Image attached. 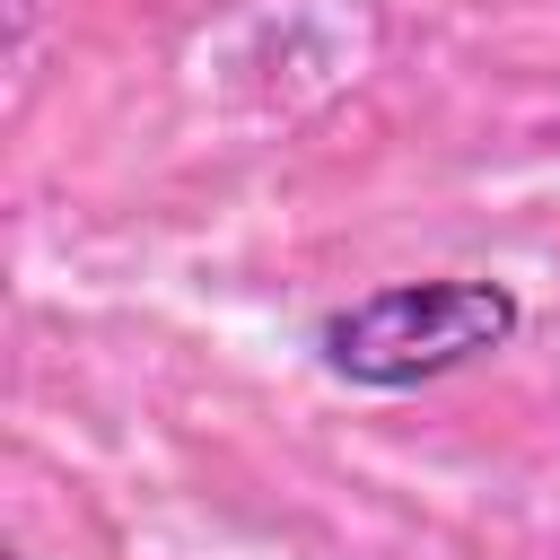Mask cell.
Masks as SVG:
<instances>
[{
  "instance_id": "6da1fadb",
  "label": "cell",
  "mask_w": 560,
  "mask_h": 560,
  "mask_svg": "<svg viewBox=\"0 0 560 560\" xmlns=\"http://www.w3.org/2000/svg\"><path fill=\"white\" fill-rule=\"evenodd\" d=\"M525 332V298L481 271H438V280H385L315 324V359L359 385V394H411L438 385L472 359H499Z\"/></svg>"
},
{
  "instance_id": "7a4b0ae2",
  "label": "cell",
  "mask_w": 560,
  "mask_h": 560,
  "mask_svg": "<svg viewBox=\"0 0 560 560\" xmlns=\"http://www.w3.org/2000/svg\"><path fill=\"white\" fill-rule=\"evenodd\" d=\"M35 9H44V0H18V35H26V26H35Z\"/></svg>"
}]
</instances>
